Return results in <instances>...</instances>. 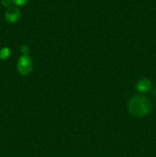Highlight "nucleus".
<instances>
[{"mask_svg":"<svg viewBox=\"0 0 156 157\" xmlns=\"http://www.w3.org/2000/svg\"><path fill=\"white\" fill-rule=\"evenodd\" d=\"M12 3L15 4V6H23L26 5L28 2V0H12Z\"/></svg>","mask_w":156,"mask_h":157,"instance_id":"423d86ee","label":"nucleus"},{"mask_svg":"<svg viewBox=\"0 0 156 157\" xmlns=\"http://www.w3.org/2000/svg\"><path fill=\"white\" fill-rule=\"evenodd\" d=\"M1 3L4 7L9 8L12 5V0H1Z\"/></svg>","mask_w":156,"mask_h":157,"instance_id":"6e6552de","label":"nucleus"},{"mask_svg":"<svg viewBox=\"0 0 156 157\" xmlns=\"http://www.w3.org/2000/svg\"><path fill=\"white\" fill-rule=\"evenodd\" d=\"M10 55L11 51L8 47H4L0 49V60H6L9 58Z\"/></svg>","mask_w":156,"mask_h":157,"instance_id":"39448f33","label":"nucleus"},{"mask_svg":"<svg viewBox=\"0 0 156 157\" xmlns=\"http://www.w3.org/2000/svg\"><path fill=\"white\" fill-rule=\"evenodd\" d=\"M21 16L19 9L15 6H11L7 8L5 12V18L6 21L11 24L17 22Z\"/></svg>","mask_w":156,"mask_h":157,"instance_id":"7ed1b4c3","label":"nucleus"},{"mask_svg":"<svg viewBox=\"0 0 156 157\" xmlns=\"http://www.w3.org/2000/svg\"><path fill=\"white\" fill-rule=\"evenodd\" d=\"M32 61L29 55H22L17 63V70L23 76L29 75L32 70Z\"/></svg>","mask_w":156,"mask_h":157,"instance_id":"f03ea898","label":"nucleus"},{"mask_svg":"<svg viewBox=\"0 0 156 157\" xmlns=\"http://www.w3.org/2000/svg\"><path fill=\"white\" fill-rule=\"evenodd\" d=\"M136 90L139 92H142V93H145V92H148V90L151 89V83L147 78H142V79L139 80V81L136 84Z\"/></svg>","mask_w":156,"mask_h":157,"instance_id":"20e7f679","label":"nucleus"},{"mask_svg":"<svg viewBox=\"0 0 156 157\" xmlns=\"http://www.w3.org/2000/svg\"><path fill=\"white\" fill-rule=\"evenodd\" d=\"M20 51L22 53V55H28L29 53V47L26 44H23V45L21 46L20 48Z\"/></svg>","mask_w":156,"mask_h":157,"instance_id":"0eeeda50","label":"nucleus"},{"mask_svg":"<svg viewBox=\"0 0 156 157\" xmlns=\"http://www.w3.org/2000/svg\"><path fill=\"white\" fill-rule=\"evenodd\" d=\"M151 110V102L142 95L132 97L128 103V111L135 117H143Z\"/></svg>","mask_w":156,"mask_h":157,"instance_id":"f257e3e1","label":"nucleus"}]
</instances>
